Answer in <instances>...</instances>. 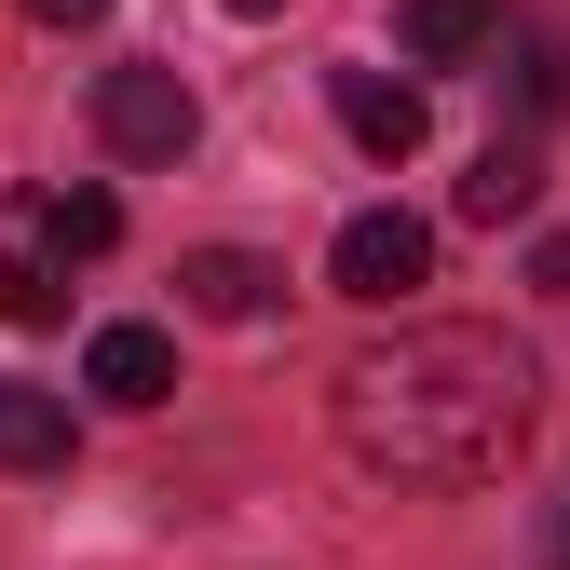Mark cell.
Wrapping results in <instances>:
<instances>
[{"label": "cell", "mask_w": 570, "mask_h": 570, "mask_svg": "<svg viewBox=\"0 0 570 570\" xmlns=\"http://www.w3.org/2000/svg\"><path fill=\"white\" fill-rule=\"evenodd\" d=\"M557 570H570V530H557Z\"/></svg>", "instance_id": "obj_16"}, {"label": "cell", "mask_w": 570, "mask_h": 570, "mask_svg": "<svg viewBox=\"0 0 570 570\" xmlns=\"http://www.w3.org/2000/svg\"><path fill=\"white\" fill-rule=\"evenodd\" d=\"M96 136L122 164H177L190 150V82H177V68H109V82H96Z\"/></svg>", "instance_id": "obj_3"}, {"label": "cell", "mask_w": 570, "mask_h": 570, "mask_svg": "<svg viewBox=\"0 0 570 570\" xmlns=\"http://www.w3.org/2000/svg\"><path fill=\"white\" fill-rule=\"evenodd\" d=\"M394 41H407L421 68H475L489 41H503V14H489V0H407V14H394Z\"/></svg>", "instance_id": "obj_9"}, {"label": "cell", "mask_w": 570, "mask_h": 570, "mask_svg": "<svg viewBox=\"0 0 570 570\" xmlns=\"http://www.w3.org/2000/svg\"><path fill=\"white\" fill-rule=\"evenodd\" d=\"M177 285H190V313H204V326H258L285 272H272L258 245H204V258H177Z\"/></svg>", "instance_id": "obj_7"}, {"label": "cell", "mask_w": 570, "mask_h": 570, "mask_svg": "<svg viewBox=\"0 0 570 570\" xmlns=\"http://www.w3.org/2000/svg\"><path fill=\"white\" fill-rule=\"evenodd\" d=\"M530 285H543V299H570V232H543V245H530Z\"/></svg>", "instance_id": "obj_13"}, {"label": "cell", "mask_w": 570, "mask_h": 570, "mask_svg": "<svg viewBox=\"0 0 570 570\" xmlns=\"http://www.w3.org/2000/svg\"><path fill=\"white\" fill-rule=\"evenodd\" d=\"M326 421L394 489H489L543 421V367L503 326H394L326 381Z\"/></svg>", "instance_id": "obj_1"}, {"label": "cell", "mask_w": 570, "mask_h": 570, "mask_svg": "<svg viewBox=\"0 0 570 570\" xmlns=\"http://www.w3.org/2000/svg\"><path fill=\"white\" fill-rule=\"evenodd\" d=\"M14 14H41V28H96L109 0H14Z\"/></svg>", "instance_id": "obj_14"}, {"label": "cell", "mask_w": 570, "mask_h": 570, "mask_svg": "<svg viewBox=\"0 0 570 570\" xmlns=\"http://www.w3.org/2000/svg\"><path fill=\"white\" fill-rule=\"evenodd\" d=\"M232 14H285V0H232Z\"/></svg>", "instance_id": "obj_15"}, {"label": "cell", "mask_w": 570, "mask_h": 570, "mask_svg": "<svg viewBox=\"0 0 570 570\" xmlns=\"http://www.w3.org/2000/svg\"><path fill=\"white\" fill-rule=\"evenodd\" d=\"M68 313V258L41 245V204H0V326H55Z\"/></svg>", "instance_id": "obj_5"}, {"label": "cell", "mask_w": 570, "mask_h": 570, "mask_svg": "<svg viewBox=\"0 0 570 570\" xmlns=\"http://www.w3.org/2000/svg\"><path fill=\"white\" fill-rule=\"evenodd\" d=\"M41 245L55 258H109L122 245V204L109 190H41Z\"/></svg>", "instance_id": "obj_11"}, {"label": "cell", "mask_w": 570, "mask_h": 570, "mask_svg": "<svg viewBox=\"0 0 570 570\" xmlns=\"http://www.w3.org/2000/svg\"><path fill=\"white\" fill-rule=\"evenodd\" d=\"M517 96H530L543 122L570 109V41H557V28H530V41H517Z\"/></svg>", "instance_id": "obj_12"}, {"label": "cell", "mask_w": 570, "mask_h": 570, "mask_svg": "<svg viewBox=\"0 0 570 570\" xmlns=\"http://www.w3.org/2000/svg\"><path fill=\"white\" fill-rule=\"evenodd\" d=\"M326 96H340V136H353L367 164H407L421 122H435V109H421V82H381V68H326Z\"/></svg>", "instance_id": "obj_4"}, {"label": "cell", "mask_w": 570, "mask_h": 570, "mask_svg": "<svg viewBox=\"0 0 570 570\" xmlns=\"http://www.w3.org/2000/svg\"><path fill=\"white\" fill-rule=\"evenodd\" d=\"M530 204H543V136H489L475 177H462V218L503 232V218H530Z\"/></svg>", "instance_id": "obj_8"}, {"label": "cell", "mask_w": 570, "mask_h": 570, "mask_svg": "<svg viewBox=\"0 0 570 570\" xmlns=\"http://www.w3.org/2000/svg\"><path fill=\"white\" fill-rule=\"evenodd\" d=\"M82 381H96L109 407H164V394H177V340H164V326H96V340H82Z\"/></svg>", "instance_id": "obj_6"}, {"label": "cell", "mask_w": 570, "mask_h": 570, "mask_svg": "<svg viewBox=\"0 0 570 570\" xmlns=\"http://www.w3.org/2000/svg\"><path fill=\"white\" fill-rule=\"evenodd\" d=\"M326 272H340V299H407V285H435V232L407 204H367V218H340Z\"/></svg>", "instance_id": "obj_2"}, {"label": "cell", "mask_w": 570, "mask_h": 570, "mask_svg": "<svg viewBox=\"0 0 570 570\" xmlns=\"http://www.w3.org/2000/svg\"><path fill=\"white\" fill-rule=\"evenodd\" d=\"M68 462V407L41 381H0V475H55Z\"/></svg>", "instance_id": "obj_10"}]
</instances>
